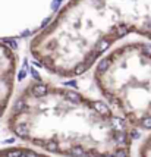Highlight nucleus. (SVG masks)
Returning a JSON list of instances; mask_svg holds the SVG:
<instances>
[{
  "mask_svg": "<svg viewBox=\"0 0 151 157\" xmlns=\"http://www.w3.org/2000/svg\"><path fill=\"white\" fill-rule=\"evenodd\" d=\"M8 128L19 139L62 157H131L138 136L109 103L43 81L22 88Z\"/></svg>",
  "mask_w": 151,
  "mask_h": 157,
  "instance_id": "obj_1",
  "label": "nucleus"
},
{
  "mask_svg": "<svg viewBox=\"0 0 151 157\" xmlns=\"http://www.w3.org/2000/svg\"><path fill=\"white\" fill-rule=\"evenodd\" d=\"M151 38V0H69L31 40V56L50 74L88 72L128 34Z\"/></svg>",
  "mask_w": 151,
  "mask_h": 157,
  "instance_id": "obj_2",
  "label": "nucleus"
},
{
  "mask_svg": "<svg viewBox=\"0 0 151 157\" xmlns=\"http://www.w3.org/2000/svg\"><path fill=\"white\" fill-rule=\"evenodd\" d=\"M94 82L133 129H151V44L125 43L98 60Z\"/></svg>",
  "mask_w": 151,
  "mask_h": 157,
  "instance_id": "obj_3",
  "label": "nucleus"
},
{
  "mask_svg": "<svg viewBox=\"0 0 151 157\" xmlns=\"http://www.w3.org/2000/svg\"><path fill=\"white\" fill-rule=\"evenodd\" d=\"M18 74V56L3 41H0V117H2L12 100L15 81Z\"/></svg>",
  "mask_w": 151,
  "mask_h": 157,
  "instance_id": "obj_4",
  "label": "nucleus"
}]
</instances>
